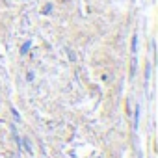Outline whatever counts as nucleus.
Wrapping results in <instances>:
<instances>
[{"label": "nucleus", "instance_id": "1", "mask_svg": "<svg viewBox=\"0 0 158 158\" xmlns=\"http://www.w3.org/2000/svg\"><path fill=\"white\" fill-rule=\"evenodd\" d=\"M136 50H138V35H134V39H132V54L136 56Z\"/></svg>", "mask_w": 158, "mask_h": 158}, {"label": "nucleus", "instance_id": "2", "mask_svg": "<svg viewBox=\"0 0 158 158\" xmlns=\"http://www.w3.org/2000/svg\"><path fill=\"white\" fill-rule=\"evenodd\" d=\"M30 45H32V41H26V43L21 47V52H23V54H26V52L30 50Z\"/></svg>", "mask_w": 158, "mask_h": 158}, {"label": "nucleus", "instance_id": "3", "mask_svg": "<svg viewBox=\"0 0 158 158\" xmlns=\"http://www.w3.org/2000/svg\"><path fill=\"white\" fill-rule=\"evenodd\" d=\"M138 121H139V106H136V123H134V127H138Z\"/></svg>", "mask_w": 158, "mask_h": 158}, {"label": "nucleus", "instance_id": "4", "mask_svg": "<svg viewBox=\"0 0 158 158\" xmlns=\"http://www.w3.org/2000/svg\"><path fill=\"white\" fill-rule=\"evenodd\" d=\"M50 10H52V6H50V4H47V6H45V10H43V11H45V13H50Z\"/></svg>", "mask_w": 158, "mask_h": 158}]
</instances>
